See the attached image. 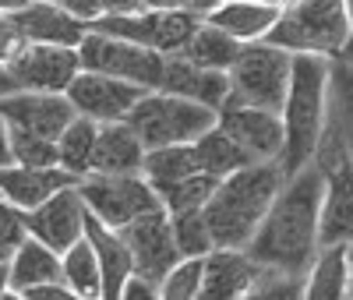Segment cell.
<instances>
[{"instance_id": "5", "label": "cell", "mask_w": 353, "mask_h": 300, "mask_svg": "<svg viewBox=\"0 0 353 300\" xmlns=\"http://www.w3.org/2000/svg\"><path fill=\"white\" fill-rule=\"evenodd\" d=\"M128 120L145 141V148H166V145L194 141L205 131H212L219 124V110L188 96L166 92V88H149Z\"/></svg>"}, {"instance_id": "21", "label": "cell", "mask_w": 353, "mask_h": 300, "mask_svg": "<svg viewBox=\"0 0 353 300\" xmlns=\"http://www.w3.org/2000/svg\"><path fill=\"white\" fill-rule=\"evenodd\" d=\"M279 11L283 8L269 4V0H216L201 18L226 28L241 43H258L272 32V25L279 21Z\"/></svg>"}, {"instance_id": "14", "label": "cell", "mask_w": 353, "mask_h": 300, "mask_svg": "<svg viewBox=\"0 0 353 300\" xmlns=\"http://www.w3.org/2000/svg\"><path fill=\"white\" fill-rule=\"evenodd\" d=\"M131 258H134V272L149 276L156 283H163V276L181 261V248H176V237H173V216L166 208H156V212L141 216L128 226H121Z\"/></svg>"}, {"instance_id": "3", "label": "cell", "mask_w": 353, "mask_h": 300, "mask_svg": "<svg viewBox=\"0 0 353 300\" xmlns=\"http://www.w3.org/2000/svg\"><path fill=\"white\" fill-rule=\"evenodd\" d=\"M286 180V170L279 159L248 163L219 177V184L205 205V219L216 237V248H248L258 233L265 212L272 208L279 188Z\"/></svg>"}, {"instance_id": "13", "label": "cell", "mask_w": 353, "mask_h": 300, "mask_svg": "<svg viewBox=\"0 0 353 300\" xmlns=\"http://www.w3.org/2000/svg\"><path fill=\"white\" fill-rule=\"evenodd\" d=\"M145 92H149V88H141L134 81L81 68V74L68 88V99L74 103L78 113L99 120V124H110V120H128Z\"/></svg>"}, {"instance_id": "33", "label": "cell", "mask_w": 353, "mask_h": 300, "mask_svg": "<svg viewBox=\"0 0 353 300\" xmlns=\"http://www.w3.org/2000/svg\"><path fill=\"white\" fill-rule=\"evenodd\" d=\"M201 286H205V258L194 254H184L159 283L163 300H201Z\"/></svg>"}, {"instance_id": "31", "label": "cell", "mask_w": 353, "mask_h": 300, "mask_svg": "<svg viewBox=\"0 0 353 300\" xmlns=\"http://www.w3.org/2000/svg\"><path fill=\"white\" fill-rule=\"evenodd\" d=\"M304 286H307V272L283 268V265H261L251 300H301Z\"/></svg>"}, {"instance_id": "43", "label": "cell", "mask_w": 353, "mask_h": 300, "mask_svg": "<svg viewBox=\"0 0 353 300\" xmlns=\"http://www.w3.org/2000/svg\"><path fill=\"white\" fill-rule=\"evenodd\" d=\"M346 11H350V25H353V0H346ZM346 53H353V39H350V50Z\"/></svg>"}, {"instance_id": "11", "label": "cell", "mask_w": 353, "mask_h": 300, "mask_svg": "<svg viewBox=\"0 0 353 300\" xmlns=\"http://www.w3.org/2000/svg\"><path fill=\"white\" fill-rule=\"evenodd\" d=\"M0 113L8 117L11 134L50 141L61 138V131L78 117L68 92H32V88H14V92L0 96Z\"/></svg>"}, {"instance_id": "24", "label": "cell", "mask_w": 353, "mask_h": 300, "mask_svg": "<svg viewBox=\"0 0 353 300\" xmlns=\"http://www.w3.org/2000/svg\"><path fill=\"white\" fill-rule=\"evenodd\" d=\"M149 148L138 138V131L131 128V120H110L99 124V138H96V152H92V170L96 173H131L145 166ZM88 170V173H92Z\"/></svg>"}, {"instance_id": "34", "label": "cell", "mask_w": 353, "mask_h": 300, "mask_svg": "<svg viewBox=\"0 0 353 300\" xmlns=\"http://www.w3.org/2000/svg\"><path fill=\"white\" fill-rule=\"evenodd\" d=\"M25 237H28V212L0 198V244L8 251H14Z\"/></svg>"}, {"instance_id": "23", "label": "cell", "mask_w": 353, "mask_h": 300, "mask_svg": "<svg viewBox=\"0 0 353 300\" xmlns=\"http://www.w3.org/2000/svg\"><path fill=\"white\" fill-rule=\"evenodd\" d=\"M8 272H11V297L21 300L25 290H32V286H39V283H50V279H64L61 251L50 248L46 240H39V237L28 233L21 244L11 251Z\"/></svg>"}, {"instance_id": "37", "label": "cell", "mask_w": 353, "mask_h": 300, "mask_svg": "<svg viewBox=\"0 0 353 300\" xmlns=\"http://www.w3.org/2000/svg\"><path fill=\"white\" fill-rule=\"evenodd\" d=\"M21 300H74V290L64 279H50V283H39L32 290H25Z\"/></svg>"}, {"instance_id": "4", "label": "cell", "mask_w": 353, "mask_h": 300, "mask_svg": "<svg viewBox=\"0 0 353 300\" xmlns=\"http://www.w3.org/2000/svg\"><path fill=\"white\" fill-rule=\"evenodd\" d=\"M265 39L290 53L343 57L353 39L346 0H286L279 21Z\"/></svg>"}, {"instance_id": "22", "label": "cell", "mask_w": 353, "mask_h": 300, "mask_svg": "<svg viewBox=\"0 0 353 300\" xmlns=\"http://www.w3.org/2000/svg\"><path fill=\"white\" fill-rule=\"evenodd\" d=\"M85 237L92 240V248L99 254V265H103V300H121V290H124L128 276L134 272V258H131V248H128L124 233L88 212Z\"/></svg>"}, {"instance_id": "41", "label": "cell", "mask_w": 353, "mask_h": 300, "mask_svg": "<svg viewBox=\"0 0 353 300\" xmlns=\"http://www.w3.org/2000/svg\"><path fill=\"white\" fill-rule=\"evenodd\" d=\"M11 297V272H8V261L0 265V300Z\"/></svg>"}, {"instance_id": "8", "label": "cell", "mask_w": 353, "mask_h": 300, "mask_svg": "<svg viewBox=\"0 0 353 300\" xmlns=\"http://www.w3.org/2000/svg\"><path fill=\"white\" fill-rule=\"evenodd\" d=\"M198 21H201V14L191 8L149 4L138 11H124V14H103L96 21H88V28H103V32L134 39V43L159 50V53H176V50H184V43L191 39Z\"/></svg>"}, {"instance_id": "25", "label": "cell", "mask_w": 353, "mask_h": 300, "mask_svg": "<svg viewBox=\"0 0 353 300\" xmlns=\"http://www.w3.org/2000/svg\"><path fill=\"white\" fill-rule=\"evenodd\" d=\"M307 300H343L350 297V244H321L307 265Z\"/></svg>"}, {"instance_id": "2", "label": "cell", "mask_w": 353, "mask_h": 300, "mask_svg": "<svg viewBox=\"0 0 353 300\" xmlns=\"http://www.w3.org/2000/svg\"><path fill=\"white\" fill-rule=\"evenodd\" d=\"M332 60L325 53H297L293 57V78L290 92L283 103V128H286V145H283V170L286 177L304 170L307 163L318 159L321 141L329 134L332 120Z\"/></svg>"}, {"instance_id": "35", "label": "cell", "mask_w": 353, "mask_h": 300, "mask_svg": "<svg viewBox=\"0 0 353 300\" xmlns=\"http://www.w3.org/2000/svg\"><path fill=\"white\" fill-rule=\"evenodd\" d=\"M25 43H28V39H25V32L18 28L14 14H4V11H0V64H8L11 57H18Z\"/></svg>"}, {"instance_id": "9", "label": "cell", "mask_w": 353, "mask_h": 300, "mask_svg": "<svg viewBox=\"0 0 353 300\" xmlns=\"http://www.w3.org/2000/svg\"><path fill=\"white\" fill-rule=\"evenodd\" d=\"M78 53H81V68L134 81L141 88H159L163 68H166V53L149 50V46L124 39V36L103 32V28H88V36L81 39Z\"/></svg>"}, {"instance_id": "7", "label": "cell", "mask_w": 353, "mask_h": 300, "mask_svg": "<svg viewBox=\"0 0 353 300\" xmlns=\"http://www.w3.org/2000/svg\"><path fill=\"white\" fill-rule=\"evenodd\" d=\"M78 188H81L88 212L117 230L156 212V208H166L156 184L145 177V170H131V173H96L92 170V173L78 177Z\"/></svg>"}, {"instance_id": "42", "label": "cell", "mask_w": 353, "mask_h": 300, "mask_svg": "<svg viewBox=\"0 0 353 300\" xmlns=\"http://www.w3.org/2000/svg\"><path fill=\"white\" fill-rule=\"evenodd\" d=\"M28 4H32V0H0V11H4V14H18Z\"/></svg>"}, {"instance_id": "38", "label": "cell", "mask_w": 353, "mask_h": 300, "mask_svg": "<svg viewBox=\"0 0 353 300\" xmlns=\"http://www.w3.org/2000/svg\"><path fill=\"white\" fill-rule=\"evenodd\" d=\"M61 4L68 11H74L78 18H85V21H96V18L106 14V0H61Z\"/></svg>"}, {"instance_id": "20", "label": "cell", "mask_w": 353, "mask_h": 300, "mask_svg": "<svg viewBox=\"0 0 353 300\" xmlns=\"http://www.w3.org/2000/svg\"><path fill=\"white\" fill-rule=\"evenodd\" d=\"M18 28L28 43H57V46H81L88 36V21L68 11L61 0H32L14 14Z\"/></svg>"}, {"instance_id": "19", "label": "cell", "mask_w": 353, "mask_h": 300, "mask_svg": "<svg viewBox=\"0 0 353 300\" xmlns=\"http://www.w3.org/2000/svg\"><path fill=\"white\" fill-rule=\"evenodd\" d=\"M74 173H68L64 166H25V163H11L0 166V198L32 212L46 198H53L61 188L74 184Z\"/></svg>"}, {"instance_id": "29", "label": "cell", "mask_w": 353, "mask_h": 300, "mask_svg": "<svg viewBox=\"0 0 353 300\" xmlns=\"http://www.w3.org/2000/svg\"><path fill=\"white\" fill-rule=\"evenodd\" d=\"M96 138H99V120L78 113L71 124L57 138V152H61V166L74 177H85L92 170V152H96Z\"/></svg>"}, {"instance_id": "15", "label": "cell", "mask_w": 353, "mask_h": 300, "mask_svg": "<svg viewBox=\"0 0 353 300\" xmlns=\"http://www.w3.org/2000/svg\"><path fill=\"white\" fill-rule=\"evenodd\" d=\"M219 128L254 163L283 156L286 128H283V113H276V110H261V106H248V103H226L219 110Z\"/></svg>"}, {"instance_id": "6", "label": "cell", "mask_w": 353, "mask_h": 300, "mask_svg": "<svg viewBox=\"0 0 353 300\" xmlns=\"http://www.w3.org/2000/svg\"><path fill=\"white\" fill-rule=\"evenodd\" d=\"M293 57L269 39L244 43L237 64L230 68V103H248L261 110L283 113L290 78H293Z\"/></svg>"}, {"instance_id": "44", "label": "cell", "mask_w": 353, "mask_h": 300, "mask_svg": "<svg viewBox=\"0 0 353 300\" xmlns=\"http://www.w3.org/2000/svg\"><path fill=\"white\" fill-rule=\"evenodd\" d=\"M350 297H353V244H350Z\"/></svg>"}, {"instance_id": "16", "label": "cell", "mask_w": 353, "mask_h": 300, "mask_svg": "<svg viewBox=\"0 0 353 300\" xmlns=\"http://www.w3.org/2000/svg\"><path fill=\"white\" fill-rule=\"evenodd\" d=\"M85 226H88V205L81 198L78 180L61 188L53 198H46L39 208L28 212V233L46 240V244L57 248L61 254L85 237Z\"/></svg>"}, {"instance_id": "30", "label": "cell", "mask_w": 353, "mask_h": 300, "mask_svg": "<svg viewBox=\"0 0 353 300\" xmlns=\"http://www.w3.org/2000/svg\"><path fill=\"white\" fill-rule=\"evenodd\" d=\"M219 180L209 177V173H194V177H184V180H170V184H156L166 212H191V208H205L212 198Z\"/></svg>"}, {"instance_id": "17", "label": "cell", "mask_w": 353, "mask_h": 300, "mask_svg": "<svg viewBox=\"0 0 353 300\" xmlns=\"http://www.w3.org/2000/svg\"><path fill=\"white\" fill-rule=\"evenodd\" d=\"M258 272L261 261H254L248 248H216L205 254L201 300H244L251 297Z\"/></svg>"}, {"instance_id": "27", "label": "cell", "mask_w": 353, "mask_h": 300, "mask_svg": "<svg viewBox=\"0 0 353 300\" xmlns=\"http://www.w3.org/2000/svg\"><path fill=\"white\" fill-rule=\"evenodd\" d=\"M64 265V283L74 290V300H103V265L92 248V240L81 237L61 254Z\"/></svg>"}, {"instance_id": "36", "label": "cell", "mask_w": 353, "mask_h": 300, "mask_svg": "<svg viewBox=\"0 0 353 300\" xmlns=\"http://www.w3.org/2000/svg\"><path fill=\"white\" fill-rule=\"evenodd\" d=\"M121 300H163V290L156 279L141 276V272H131L124 290H121Z\"/></svg>"}, {"instance_id": "26", "label": "cell", "mask_w": 353, "mask_h": 300, "mask_svg": "<svg viewBox=\"0 0 353 300\" xmlns=\"http://www.w3.org/2000/svg\"><path fill=\"white\" fill-rule=\"evenodd\" d=\"M244 43L241 39H233L226 28L212 25V21H198V28L191 32V39L184 43V57L194 60V64L201 68H216V71H230L233 64H237V57H241Z\"/></svg>"}, {"instance_id": "1", "label": "cell", "mask_w": 353, "mask_h": 300, "mask_svg": "<svg viewBox=\"0 0 353 300\" xmlns=\"http://www.w3.org/2000/svg\"><path fill=\"white\" fill-rule=\"evenodd\" d=\"M321 201H325V166L314 159L283 180L272 208L251 237L248 254L261 265L307 272V265L321 251Z\"/></svg>"}, {"instance_id": "28", "label": "cell", "mask_w": 353, "mask_h": 300, "mask_svg": "<svg viewBox=\"0 0 353 300\" xmlns=\"http://www.w3.org/2000/svg\"><path fill=\"white\" fill-rule=\"evenodd\" d=\"M329 134L353 159V53L332 60V120Z\"/></svg>"}, {"instance_id": "18", "label": "cell", "mask_w": 353, "mask_h": 300, "mask_svg": "<svg viewBox=\"0 0 353 300\" xmlns=\"http://www.w3.org/2000/svg\"><path fill=\"white\" fill-rule=\"evenodd\" d=\"M159 88L176 96L198 99L212 110H223L230 103V71H216V68H201L194 60H188L181 50L166 53V68H163V81Z\"/></svg>"}, {"instance_id": "39", "label": "cell", "mask_w": 353, "mask_h": 300, "mask_svg": "<svg viewBox=\"0 0 353 300\" xmlns=\"http://www.w3.org/2000/svg\"><path fill=\"white\" fill-rule=\"evenodd\" d=\"M14 163V141H11V124L8 117L0 113V166H11Z\"/></svg>"}, {"instance_id": "32", "label": "cell", "mask_w": 353, "mask_h": 300, "mask_svg": "<svg viewBox=\"0 0 353 300\" xmlns=\"http://www.w3.org/2000/svg\"><path fill=\"white\" fill-rule=\"evenodd\" d=\"M173 216V237L181 254H194L205 258L209 251H216V237L205 219V208H191V212H170Z\"/></svg>"}, {"instance_id": "40", "label": "cell", "mask_w": 353, "mask_h": 300, "mask_svg": "<svg viewBox=\"0 0 353 300\" xmlns=\"http://www.w3.org/2000/svg\"><path fill=\"white\" fill-rule=\"evenodd\" d=\"M14 78H11V71H8V64H0V96H8V92H14Z\"/></svg>"}, {"instance_id": "45", "label": "cell", "mask_w": 353, "mask_h": 300, "mask_svg": "<svg viewBox=\"0 0 353 300\" xmlns=\"http://www.w3.org/2000/svg\"><path fill=\"white\" fill-rule=\"evenodd\" d=\"M8 258H11V251H8V248H4V244H0V265H4V261H8Z\"/></svg>"}, {"instance_id": "12", "label": "cell", "mask_w": 353, "mask_h": 300, "mask_svg": "<svg viewBox=\"0 0 353 300\" xmlns=\"http://www.w3.org/2000/svg\"><path fill=\"white\" fill-rule=\"evenodd\" d=\"M8 71H11L18 88H32V92H68L71 81L81 74V53H78V46L25 43L21 53L8 60Z\"/></svg>"}, {"instance_id": "10", "label": "cell", "mask_w": 353, "mask_h": 300, "mask_svg": "<svg viewBox=\"0 0 353 300\" xmlns=\"http://www.w3.org/2000/svg\"><path fill=\"white\" fill-rule=\"evenodd\" d=\"M318 163L325 166L321 244H353V159L332 134H325Z\"/></svg>"}]
</instances>
